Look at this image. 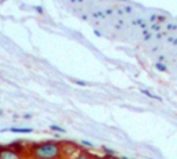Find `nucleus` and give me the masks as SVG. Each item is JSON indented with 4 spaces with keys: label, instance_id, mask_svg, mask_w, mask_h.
<instances>
[{
    "label": "nucleus",
    "instance_id": "f257e3e1",
    "mask_svg": "<svg viewBox=\"0 0 177 159\" xmlns=\"http://www.w3.org/2000/svg\"><path fill=\"white\" fill-rule=\"evenodd\" d=\"M29 155L32 159H60L61 144L57 141H46L30 145Z\"/></svg>",
    "mask_w": 177,
    "mask_h": 159
},
{
    "label": "nucleus",
    "instance_id": "f03ea898",
    "mask_svg": "<svg viewBox=\"0 0 177 159\" xmlns=\"http://www.w3.org/2000/svg\"><path fill=\"white\" fill-rule=\"evenodd\" d=\"M0 159H22L19 152L9 148L7 145H2L0 147Z\"/></svg>",
    "mask_w": 177,
    "mask_h": 159
},
{
    "label": "nucleus",
    "instance_id": "7ed1b4c3",
    "mask_svg": "<svg viewBox=\"0 0 177 159\" xmlns=\"http://www.w3.org/2000/svg\"><path fill=\"white\" fill-rule=\"evenodd\" d=\"M7 147L11 148V150H14V151H17V152H21V151L24 150V145H22V143H19V141L10 143V144H7Z\"/></svg>",
    "mask_w": 177,
    "mask_h": 159
},
{
    "label": "nucleus",
    "instance_id": "20e7f679",
    "mask_svg": "<svg viewBox=\"0 0 177 159\" xmlns=\"http://www.w3.org/2000/svg\"><path fill=\"white\" fill-rule=\"evenodd\" d=\"M10 132L12 133H30L32 132V127H10Z\"/></svg>",
    "mask_w": 177,
    "mask_h": 159
},
{
    "label": "nucleus",
    "instance_id": "39448f33",
    "mask_svg": "<svg viewBox=\"0 0 177 159\" xmlns=\"http://www.w3.org/2000/svg\"><path fill=\"white\" fill-rule=\"evenodd\" d=\"M155 69H156V71H159V72H168V68H166L165 64L158 62V61L155 62Z\"/></svg>",
    "mask_w": 177,
    "mask_h": 159
},
{
    "label": "nucleus",
    "instance_id": "423d86ee",
    "mask_svg": "<svg viewBox=\"0 0 177 159\" xmlns=\"http://www.w3.org/2000/svg\"><path fill=\"white\" fill-rule=\"evenodd\" d=\"M76 159H91V155L89 152H86V151H82V152L76 156Z\"/></svg>",
    "mask_w": 177,
    "mask_h": 159
},
{
    "label": "nucleus",
    "instance_id": "0eeeda50",
    "mask_svg": "<svg viewBox=\"0 0 177 159\" xmlns=\"http://www.w3.org/2000/svg\"><path fill=\"white\" fill-rule=\"evenodd\" d=\"M166 30H168V32H174V30H177V24H174V22H168V24H166Z\"/></svg>",
    "mask_w": 177,
    "mask_h": 159
},
{
    "label": "nucleus",
    "instance_id": "6e6552de",
    "mask_svg": "<svg viewBox=\"0 0 177 159\" xmlns=\"http://www.w3.org/2000/svg\"><path fill=\"white\" fill-rule=\"evenodd\" d=\"M50 129L53 130V132H60V133H64V132H65V129H62V127L57 126V125H51Z\"/></svg>",
    "mask_w": 177,
    "mask_h": 159
},
{
    "label": "nucleus",
    "instance_id": "1a4fd4ad",
    "mask_svg": "<svg viewBox=\"0 0 177 159\" xmlns=\"http://www.w3.org/2000/svg\"><path fill=\"white\" fill-rule=\"evenodd\" d=\"M141 93H144L145 96H148V97H151V98H155V100H159V97H156L155 94H152L151 91H147V90H144V89H141Z\"/></svg>",
    "mask_w": 177,
    "mask_h": 159
},
{
    "label": "nucleus",
    "instance_id": "9d476101",
    "mask_svg": "<svg viewBox=\"0 0 177 159\" xmlns=\"http://www.w3.org/2000/svg\"><path fill=\"white\" fill-rule=\"evenodd\" d=\"M152 36H154V35H152L151 30H150V32H148V30H145V32H144V40H150Z\"/></svg>",
    "mask_w": 177,
    "mask_h": 159
},
{
    "label": "nucleus",
    "instance_id": "9b49d317",
    "mask_svg": "<svg viewBox=\"0 0 177 159\" xmlns=\"http://www.w3.org/2000/svg\"><path fill=\"white\" fill-rule=\"evenodd\" d=\"M168 42L172 43L173 46H177V37H173V36H169L168 37Z\"/></svg>",
    "mask_w": 177,
    "mask_h": 159
},
{
    "label": "nucleus",
    "instance_id": "f8f14e48",
    "mask_svg": "<svg viewBox=\"0 0 177 159\" xmlns=\"http://www.w3.org/2000/svg\"><path fill=\"white\" fill-rule=\"evenodd\" d=\"M151 29H152V30H158V32H161V29H162V26H161V24H152V26H151Z\"/></svg>",
    "mask_w": 177,
    "mask_h": 159
},
{
    "label": "nucleus",
    "instance_id": "ddd939ff",
    "mask_svg": "<svg viewBox=\"0 0 177 159\" xmlns=\"http://www.w3.org/2000/svg\"><path fill=\"white\" fill-rule=\"evenodd\" d=\"M165 60H166L165 55H162V54L158 55V62H163V64H165Z\"/></svg>",
    "mask_w": 177,
    "mask_h": 159
},
{
    "label": "nucleus",
    "instance_id": "4468645a",
    "mask_svg": "<svg viewBox=\"0 0 177 159\" xmlns=\"http://www.w3.org/2000/svg\"><path fill=\"white\" fill-rule=\"evenodd\" d=\"M165 35H166V33H163V32H158V33L155 35V37H156V39H162V37L165 36Z\"/></svg>",
    "mask_w": 177,
    "mask_h": 159
},
{
    "label": "nucleus",
    "instance_id": "2eb2a0df",
    "mask_svg": "<svg viewBox=\"0 0 177 159\" xmlns=\"http://www.w3.org/2000/svg\"><path fill=\"white\" fill-rule=\"evenodd\" d=\"M73 82H75V83L76 84H80V86H86V82H83V80H73Z\"/></svg>",
    "mask_w": 177,
    "mask_h": 159
},
{
    "label": "nucleus",
    "instance_id": "dca6fc26",
    "mask_svg": "<svg viewBox=\"0 0 177 159\" xmlns=\"http://www.w3.org/2000/svg\"><path fill=\"white\" fill-rule=\"evenodd\" d=\"M82 144H83L84 147H91V143H89V141H86V140L82 141Z\"/></svg>",
    "mask_w": 177,
    "mask_h": 159
},
{
    "label": "nucleus",
    "instance_id": "f3484780",
    "mask_svg": "<svg viewBox=\"0 0 177 159\" xmlns=\"http://www.w3.org/2000/svg\"><path fill=\"white\" fill-rule=\"evenodd\" d=\"M0 115H2V111H0Z\"/></svg>",
    "mask_w": 177,
    "mask_h": 159
}]
</instances>
